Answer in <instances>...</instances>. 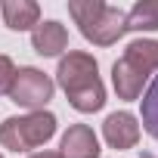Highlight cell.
Wrapping results in <instances>:
<instances>
[{"label": "cell", "instance_id": "7c38bea8", "mask_svg": "<svg viewBox=\"0 0 158 158\" xmlns=\"http://www.w3.org/2000/svg\"><path fill=\"white\" fill-rule=\"evenodd\" d=\"M139 106H143V127H146V133L152 139H158V74L152 77V84L143 93Z\"/></svg>", "mask_w": 158, "mask_h": 158}, {"label": "cell", "instance_id": "4fadbf2b", "mask_svg": "<svg viewBox=\"0 0 158 158\" xmlns=\"http://www.w3.org/2000/svg\"><path fill=\"white\" fill-rule=\"evenodd\" d=\"M16 81V65L10 56H0V96H10V87Z\"/></svg>", "mask_w": 158, "mask_h": 158}, {"label": "cell", "instance_id": "5bb4252c", "mask_svg": "<svg viewBox=\"0 0 158 158\" xmlns=\"http://www.w3.org/2000/svg\"><path fill=\"white\" fill-rule=\"evenodd\" d=\"M31 158H62V155H59V152H34Z\"/></svg>", "mask_w": 158, "mask_h": 158}, {"label": "cell", "instance_id": "8992f818", "mask_svg": "<svg viewBox=\"0 0 158 158\" xmlns=\"http://www.w3.org/2000/svg\"><path fill=\"white\" fill-rule=\"evenodd\" d=\"M62 158H99V139L93 133L90 124H71L62 133V146H59Z\"/></svg>", "mask_w": 158, "mask_h": 158}, {"label": "cell", "instance_id": "277c9868", "mask_svg": "<svg viewBox=\"0 0 158 158\" xmlns=\"http://www.w3.org/2000/svg\"><path fill=\"white\" fill-rule=\"evenodd\" d=\"M56 84L50 81V74H44L40 68H16V81L10 87V99L16 106H25L31 112H40L50 99H53Z\"/></svg>", "mask_w": 158, "mask_h": 158}, {"label": "cell", "instance_id": "3957f363", "mask_svg": "<svg viewBox=\"0 0 158 158\" xmlns=\"http://www.w3.org/2000/svg\"><path fill=\"white\" fill-rule=\"evenodd\" d=\"M56 133V115L53 112H28V115H16L0 124V146L10 152H31L40 149L44 143H50Z\"/></svg>", "mask_w": 158, "mask_h": 158}, {"label": "cell", "instance_id": "6da1fadb", "mask_svg": "<svg viewBox=\"0 0 158 158\" xmlns=\"http://www.w3.org/2000/svg\"><path fill=\"white\" fill-rule=\"evenodd\" d=\"M56 81L59 87L65 90L68 96V106L77 109V112H99L106 106V87L99 81V65L90 53H81V50H68L62 59H59V68H56Z\"/></svg>", "mask_w": 158, "mask_h": 158}, {"label": "cell", "instance_id": "8fae6325", "mask_svg": "<svg viewBox=\"0 0 158 158\" xmlns=\"http://www.w3.org/2000/svg\"><path fill=\"white\" fill-rule=\"evenodd\" d=\"M127 31H158V0H139L127 13Z\"/></svg>", "mask_w": 158, "mask_h": 158}, {"label": "cell", "instance_id": "2e32d148", "mask_svg": "<svg viewBox=\"0 0 158 158\" xmlns=\"http://www.w3.org/2000/svg\"><path fill=\"white\" fill-rule=\"evenodd\" d=\"M0 158H3V155H0Z\"/></svg>", "mask_w": 158, "mask_h": 158}, {"label": "cell", "instance_id": "5b68a950", "mask_svg": "<svg viewBox=\"0 0 158 158\" xmlns=\"http://www.w3.org/2000/svg\"><path fill=\"white\" fill-rule=\"evenodd\" d=\"M102 136L112 149H133L139 143V121L130 112H112L102 124Z\"/></svg>", "mask_w": 158, "mask_h": 158}, {"label": "cell", "instance_id": "9a60e30c", "mask_svg": "<svg viewBox=\"0 0 158 158\" xmlns=\"http://www.w3.org/2000/svg\"><path fill=\"white\" fill-rule=\"evenodd\" d=\"M139 158H158V155H152V152H143V155H139Z\"/></svg>", "mask_w": 158, "mask_h": 158}, {"label": "cell", "instance_id": "52a82bcc", "mask_svg": "<svg viewBox=\"0 0 158 158\" xmlns=\"http://www.w3.org/2000/svg\"><path fill=\"white\" fill-rule=\"evenodd\" d=\"M146 81H149V74H143L139 68H133V65H130L124 56H121V59L112 65V84H115L118 99H127V102L139 99V96H143Z\"/></svg>", "mask_w": 158, "mask_h": 158}, {"label": "cell", "instance_id": "7a4b0ae2", "mask_svg": "<svg viewBox=\"0 0 158 158\" xmlns=\"http://www.w3.org/2000/svg\"><path fill=\"white\" fill-rule=\"evenodd\" d=\"M68 13L93 47H112L127 31V13L102 3V0H71Z\"/></svg>", "mask_w": 158, "mask_h": 158}, {"label": "cell", "instance_id": "ba28073f", "mask_svg": "<svg viewBox=\"0 0 158 158\" xmlns=\"http://www.w3.org/2000/svg\"><path fill=\"white\" fill-rule=\"evenodd\" d=\"M31 47L37 56H59L65 47H68V31L62 22L56 19H47V22H37V28L31 31Z\"/></svg>", "mask_w": 158, "mask_h": 158}, {"label": "cell", "instance_id": "9c48e42d", "mask_svg": "<svg viewBox=\"0 0 158 158\" xmlns=\"http://www.w3.org/2000/svg\"><path fill=\"white\" fill-rule=\"evenodd\" d=\"M0 13H3L6 28H13V31H28V28H37V22H40V6L34 0H3Z\"/></svg>", "mask_w": 158, "mask_h": 158}, {"label": "cell", "instance_id": "30bf717a", "mask_svg": "<svg viewBox=\"0 0 158 158\" xmlns=\"http://www.w3.org/2000/svg\"><path fill=\"white\" fill-rule=\"evenodd\" d=\"M124 59L133 68H139L143 74L158 71V40H133V44H127Z\"/></svg>", "mask_w": 158, "mask_h": 158}]
</instances>
